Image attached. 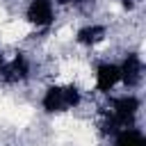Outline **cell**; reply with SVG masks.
Returning a JSON list of instances; mask_svg holds the SVG:
<instances>
[{
    "label": "cell",
    "mask_w": 146,
    "mask_h": 146,
    "mask_svg": "<svg viewBox=\"0 0 146 146\" xmlns=\"http://www.w3.org/2000/svg\"><path fill=\"white\" fill-rule=\"evenodd\" d=\"M87 100V89L75 80H52L43 87L39 96V107L46 116H64L82 110Z\"/></svg>",
    "instance_id": "1"
},
{
    "label": "cell",
    "mask_w": 146,
    "mask_h": 146,
    "mask_svg": "<svg viewBox=\"0 0 146 146\" xmlns=\"http://www.w3.org/2000/svg\"><path fill=\"white\" fill-rule=\"evenodd\" d=\"M110 39V23L105 21H87L73 32V43L84 50H96L105 46Z\"/></svg>",
    "instance_id": "5"
},
{
    "label": "cell",
    "mask_w": 146,
    "mask_h": 146,
    "mask_svg": "<svg viewBox=\"0 0 146 146\" xmlns=\"http://www.w3.org/2000/svg\"><path fill=\"white\" fill-rule=\"evenodd\" d=\"M119 64V73H121V87L125 91H137L144 82V57L139 50L128 48L123 50Z\"/></svg>",
    "instance_id": "4"
},
{
    "label": "cell",
    "mask_w": 146,
    "mask_h": 146,
    "mask_svg": "<svg viewBox=\"0 0 146 146\" xmlns=\"http://www.w3.org/2000/svg\"><path fill=\"white\" fill-rule=\"evenodd\" d=\"M59 18V9L55 0H25L23 5V21L32 32L46 34L55 27Z\"/></svg>",
    "instance_id": "2"
},
{
    "label": "cell",
    "mask_w": 146,
    "mask_h": 146,
    "mask_svg": "<svg viewBox=\"0 0 146 146\" xmlns=\"http://www.w3.org/2000/svg\"><path fill=\"white\" fill-rule=\"evenodd\" d=\"M94 84H91V96L96 98H107L110 94H114L121 87V73H119V64L114 59H98L94 64Z\"/></svg>",
    "instance_id": "3"
},
{
    "label": "cell",
    "mask_w": 146,
    "mask_h": 146,
    "mask_svg": "<svg viewBox=\"0 0 146 146\" xmlns=\"http://www.w3.org/2000/svg\"><path fill=\"white\" fill-rule=\"evenodd\" d=\"M112 146H146V135L139 125L121 128L119 132L112 135Z\"/></svg>",
    "instance_id": "6"
}]
</instances>
